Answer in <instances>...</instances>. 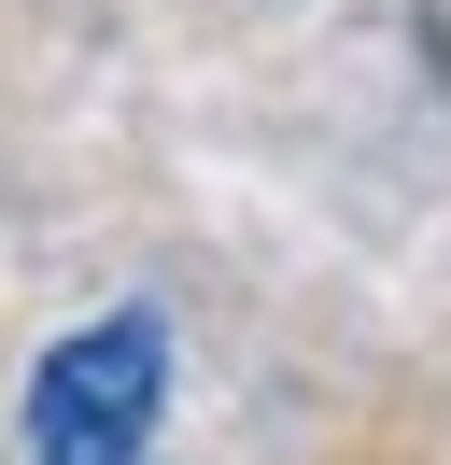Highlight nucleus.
<instances>
[{"instance_id": "obj_1", "label": "nucleus", "mask_w": 451, "mask_h": 465, "mask_svg": "<svg viewBox=\"0 0 451 465\" xmlns=\"http://www.w3.org/2000/svg\"><path fill=\"white\" fill-rule=\"evenodd\" d=\"M169 423V324L99 311L28 367V465H155Z\"/></svg>"}]
</instances>
